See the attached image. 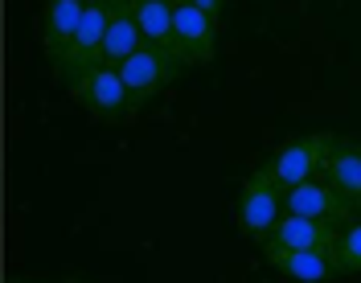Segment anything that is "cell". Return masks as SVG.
I'll return each mask as SVG.
<instances>
[{
  "instance_id": "cell-4",
  "label": "cell",
  "mask_w": 361,
  "mask_h": 283,
  "mask_svg": "<svg viewBox=\"0 0 361 283\" xmlns=\"http://www.w3.org/2000/svg\"><path fill=\"white\" fill-rule=\"evenodd\" d=\"M66 90H70V99L87 111V115L103 119V124H119L123 115H132V103H128V87H123L119 66L103 62L99 70L82 74L78 83H70Z\"/></svg>"
},
{
  "instance_id": "cell-3",
  "label": "cell",
  "mask_w": 361,
  "mask_h": 283,
  "mask_svg": "<svg viewBox=\"0 0 361 283\" xmlns=\"http://www.w3.org/2000/svg\"><path fill=\"white\" fill-rule=\"evenodd\" d=\"M180 58H173L169 49H160V45H140L128 62L119 66V74H123V87H128V103H132V115L135 111H144L152 99H157L160 90L169 87L173 78L180 74Z\"/></svg>"
},
{
  "instance_id": "cell-13",
  "label": "cell",
  "mask_w": 361,
  "mask_h": 283,
  "mask_svg": "<svg viewBox=\"0 0 361 283\" xmlns=\"http://www.w3.org/2000/svg\"><path fill=\"white\" fill-rule=\"evenodd\" d=\"M132 13L140 29H144V42L169 49L173 58H180L177 45V25H173V0H132Z\"/></svg>"
},
{
  "instance_id": "cell-8",
  "label": "cell",
  "mask_w": 361,
  "mask_h": 283,
  "mask_svg": "<svg viewBox=\"0 0 361 283\" xmlns=\"http://www.w3.org/2000/svg\"><path fill=\"white\" fill-rule=\"evenodd\" d=\"M337 239H341V222L283 214L275 222L271 239L259 242V246H275V251H333L337 255Z\"/></svg>"
},
{
  "instance_id": "cell-11",
  "label": "cell",
  "mask_w": 361,
  "mask_h": 283,
  "mask_svg": "<svg viewBox=\"0 0 361 283\" xmlns=\"http://www.w3.org/2000/svg\"><path fill=\"white\" fill-rule=\"evenodd\" d=\"M324 176L333 181V189L361 214V144L337 140V148H333L329 164H324Z\"/></svg>"
},
{
  "instance_id": "cell-16",
  "label": "cell",
  "mask_w": 361,
  "mask_h": 283,
  "mask_svg": "<svg viewBox=\"0 0 361 283\" xmlns=\"http://www.w3.org/2000/svg\"><path fill=\"white\" fill-rule=\"evenodd\" d=\"M70 283H87V279H70Z\"/></svg>"
},
{
  "instance_id": "cell-1",
  "label": "cell",
  "mask_w": 361,
  "mask_h": 283,
  "mask_svg": "<svg viewBox=\"0 0 361 283\" xmlns=\"http://www.w3.org/2000/svg\"><path fill=\"white\" fill-rule=\"evenodd\" d=\"M107 21H111V0H90L87 17L78 25V33H74V42H70L66 54L54 62V74H58L66 87L107 62Z\"/></svg>"
},
{
  "instance_id": "cell-17",
  "label": "cell",
  "mask_w": 361,
  "mask_h": 283,
  "mask_svg": "<svg viewBox=\"0 0 361 283\" xmlns=\"http://www.w3.org/2000/svg\"><path fill=\"white\" fill-rule=\"evenodd\" d=\"M13 283H29V279H13Z\"/></svg>"
},
{
  "instance_id": "cell-7",
  "label": "cell",
  "mask_w": 361,
  "mask_h": 283,
  "mask_svg": "<svg viewBox=\"0 0 361 283\" xmlns=\"http://www.w3.org/2000/svg\"><path fill=\"white\" fill-rule=\"evenodd\" d=\"M283 210L288 214H304V218H324V222H353L357 210L345 201V197L333 189V181L320 173L312 181H300L292 189H283Z\"/></svg>"
},
{
  "instance_id": "cell-6",
  "label": "cell",
  "mask_w": 361,
  "mask_h": 283,
  "mask_svg": "<svg viewBox=\"0 0 361 283\" xmlns=\"http://www.w3.org/2000/svg\"><path fill=\"white\" fill-rule=\"evenodd\" d=\"M173 25L185 66H209L218 54V21L202 13L193 0H173Z\"/></svg>"
},
{
  "instance_id": "cell-14",
  "label": "cell",
  "mask_w": 361,
  "mask_h": 283,
  "mask_svg": "<svg viewBox=\"0 0 361 283\" xmlns=\"http://www.w3.org/2000/svg\"><path fill=\"white\" fill-rule=\"evenodd\" d=\"M337 267L341 275H361V214L341 226L337 239Z\"/></svg>"
},
{
  "instance_id": "cell-9",
  "label": "cell",
  "mask_w": 361,
  "mask_h": 283,
  "mask_svg": "<svg viewBox=\"0 0 361 283\" xmlns=\"http://www.w3.org/2000/svg\"><path fill=\"white\" fill-rule=\"evenodd\" d=\"M263 255L283 279L295 283H329L341 275L333 251H275V246H263Z\"/></svg>"
},
{
  "instance_id": "cell-5",
  "label": "cell",
  "mask_w": 361,
  "mask_h": 283,
  "mask_svg": "<svg viewBox=\"0 0 361 283\" xmlns=\"http://www.w3.org/2000/svg\"><path fill=\"white\" fill-rule=\"evenodd\" d=\"M341 136L333 131H312V136H300L292 144H283L279 152L267 160V169L275 173V181L283 185V189H292L300 181H312V176L324 173V164H329V156L337 148Z\"/></svg>"
},
{
  "instance_id": "cell-12",
  "label": "cell",
  "mask_w": 361,
  "mask_h": 283,
  "mask_svg": "<svg viewBox=\"0 0 361 283\" xmlns=\"http://www.w3.org/2000/svg\"><path fill=\"white\" fill-rule=\"evenodd\" d=\"M144 45V29L132 13V0H111V21H107V66H123Z\"/></svg>"
},
{
  "instance_id": "cell-2",
  "label": "cell",
  "mask_w": 361,
  "mask_h": 283,
  "mask_svg": "<svg viewBox=\"0 0 361 283\" xmlns=\"http://www.w3.org/2000/svg\"><path fill=\"white\" fill-rule=\"evenodd\" d=\"M283 185L275 181V173L267 169V160L247 176L243 197H238V230L255 242H267L275 222L283 218Z\"/></svg>"
},
{
  "instance_id": "cell-15",
  "label": "cell",
  "mask_w": 361,
  "mask_h": 283,
  "mask_svg": "<svg viewBox=\"0 0 361 283\" xmlns=\"http://www.w3.org/2000/svg\"><path fill=\"white\" fill-rule=\"evenodd\" d=\"M193 4H197L202 13H209L214 21H222V13H226V0H193Z\"/></svg>"
},
{
  "instance_id": "cell-10",
  "label": "cell",
  "mask_w": 361,
  "mask_h": 283,
  "mask_svg": "<svg viewBox=\"0 0 361 283\" xmlns=\"http://www.w3.org/2000/svg\"><path fill=\"white\" fill-rule=\"evenodd\" d=\"M90 0H45V17H42V45L49 54V62H58L66 54V45L74 42L78 25L87 17Z\"/></svg>"
}]
</instances>
